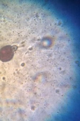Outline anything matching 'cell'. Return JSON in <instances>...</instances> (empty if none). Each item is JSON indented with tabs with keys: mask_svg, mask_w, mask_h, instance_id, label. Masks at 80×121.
<instances>
[{
	"mask_svg": "<svg viewBox=\"0 0 80 121\" xmlns=\"http://www.w3.org/2000/svg\"><path fill=\"white\" fill-rule=\"evenodd\" d=\"M14 52L11 45H6L0 49V60L3 62L9 61L13 58Z\"/></svg>",
	"mask_w": 80,
	"mask_h": 121,
	"instance_id": "cell-1",
	"label": "cell"
}]
</instances>
